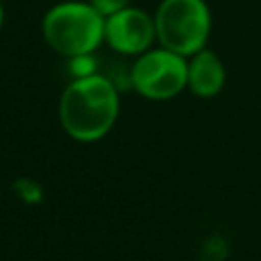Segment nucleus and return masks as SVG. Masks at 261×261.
<instances>
[{"label":"nucleus","mask_w":261,"mask_h":261,"mask_svg":"<svg viewBox=\"0 0 261 261\" xmlns=\"http://www.w3.org/2000/svg\"><path fill=\"white\" fill-rule=\"evenodd\" d=\"M69 73H71V80H73V77H86V75L98 73L94 53H86V55H75V57H71V59H69Z\"/></svg>","instance_id":"7"},{"label":"nucleus","mask_w":261,"mask_h":261,"mask_svg":"<svg viewBox=\"0 0 261 261\" xmlns=\"http://www.w3.org/2000/svg\"><path fill=\"white\" fill-rule=\"evenodd\" d=\"M4 24V6H2V0H0V29Z\"/></svg>","instance_id":"9"},{"label":"nucleus","mask_w":261,"mask_h":261,"mask_svg":"<svg viewBox=\"0 0 261 261\" xmlns=\"http://www.w3.org/2000/svg\"><path fill=\"white\" fill-rule=\"evenodd\" d=\"M104 43L120 55L139 57L157 43L155 18L143 8L126 6L104 20Z\"/></svg>","instance_id":"5"},{"label":"nucleus","mask_w":261,"mask_h":261,"mask_svg":"<svg viewBox=\"0 0 261 261\" xmlns=\"http://www.w3.org/2000/svg\"><path fill=\"white\" fill-rule=\"evenodd\" d=\"M226 69L220 55L208 47L188 57V90L196 98H214L222 92Z\"/></svg>","instance_id":"6"},{"label":"nucleus","mask_w":261,"mask_h":261,"mask_svg":"<svg viewBox=\"0 0 261 261\" xmlns=\"http://www.w3.org/2000/svg\"><path fill=\"white\" fill-rule=\"evenodd\" d=\"M104 20L88 0H61L45 12L41 33L57 55L71 59L94 53L104 43Z\"/></svg>","instance_id":"2"},{"label":"nucleus","mask_w":261,"mask_h":261,"mask_svg":"<svg viewBox=\"0 0 261 261\" xmlns=\"http://www.w3.org/2000/svg\"><path fill=\"white\" fill-rule=\"evenodd\" d=\"M153 18L159 47L184 57L208 47L212 12L206 0H161Z\"/></svg>","instance_id":"3"},{"label":"nucleus","mask_w":261,"mask_h":261,"mask_svg":"<svg viewBox=\"0 0 261 261\" xmlns=\"http://www.w3.org/2000/svg\"><path fill=\"white\" fill-rule=\"evenodd\" d=\"M104 18L106 16H110V14H114V12H118V10H122V8H126V6H130V0H88Z\"/></svg>","instance_id":"8"},{"label":"nucleus","mask_w":261,"mask_h":261,"mask_svg":"<svg viewBox=\"0 0 261 261\" xmlns=\"http://www.w3.org/2000/svg\"><path fill=\"white\" fill-rule=\"evenodd\" d=\"M133 90L151 102H165L188 90V57L165 47H151L135 57L128 73Z\"/></svg>","instance_id":"4"},{"label":"nucleus","mask_w":261,"mask_h":261,"mask_svg":"<svg viewBox=\"0 0 261 261\" xmlns=\"http://www.w3.org/2000/svg\"><path fill=\"white\" fill-rule=\"evenodd\" d=\"M57 112L61 128L69 139L96 143L116 124L120 112L118 90L102 73L73 77L61 92Z\"/></svg>","instance_id":"1"}]
</instances>
